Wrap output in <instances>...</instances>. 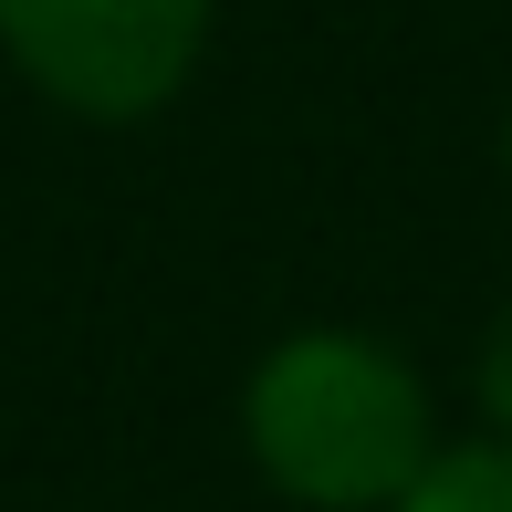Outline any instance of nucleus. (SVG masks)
I'll use <instances>...</instances> for the list:
<instances>
[{
    "instance_id": "1",
    "label": "nucleus",
    "mask_w": 512,
    "mask_h": 512,
    "mask_svg": "<svg viewBox=\"0 0 512 512\" xmlns=\"http://www.w3.org/2000/svg\"><path fill=\"white\" fill-rule=\"evenodd\" d=\"M241 439L304 512H398L439 460L418 366L345 324H304L241 377Z\"/></svg>"
},
{
    "instance_id": "2",
    "label": "nucleus",
    "mask_w": 512,
    "mask_h": 512,
    "mask_svg": "<svg viewBox=\"0 0 512 512\" xmlns=\"http://www.w3.org/2000/svg\"><path fill=\"white\" fill-rule=\"evenodd\" d=\"M0 53L63 115H157L209 53V0H0Z\"/></svg>"
},
{
    "instance_id": "3",
    "label": "nucleus",
    "mask_w": 512,
    "mask_h": 512,
    "mask_svg": "<svg viewBox=\"0 0 512 512\" xmlns=\"http://www.w3.org/2000/svg\"><path fill=\"white\" fill-rule=\"evenodd\" d=\"M398 512H512V439H471V450H439L429 481Z\"/></svg>"
},
{
    "instance_id": "4",
    "label": "nucleus",
    "mask_w": 512,
    "mask_h": 512,
    "mask_svg": "<svg viewBox=\"0 0 512 512\" xmlns=\"http://www.w3.org/2000/svg\"><path fill=\"white\" fill-rule=\"evenodd\" d=\"M481 408L502 418V439H512V304H502V324L481 335Z\"/></svg>"
},
{
    "instance_id": "5",
    "label": "nucleus",
    "mask_w": 512,
    "mask_h": 512,
    "mask_svg": "<svg viewBox=\"0 0 512 512\" xmlns=\"http://www.w3.org/2000/svg\"><path fill=\"white\" fill-rule=\"evenodd\" d=\"M502 168H512V126H502Z\"/></svg>"
}]
</instances>
